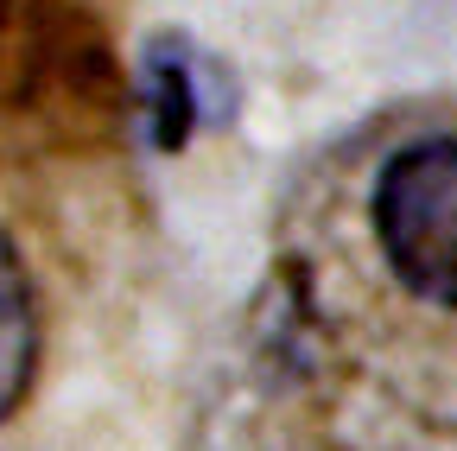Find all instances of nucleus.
Returning a JSON list of instances; mask_svg holds the SVG:
<instances>
[{
    "instance_id": "1",
    "label": "nucleus",
    "mask_w": 457,
    "mask_h": 451,
    "mask_svg": "<svg viewBox=\"0 0 457 451\" xmlns=\"http://www.w3.org/2000/svg\"><path fill=\"white\" fill-rule=\"evenodd\" d=\"M413 312V305H407ZM407 330L330 312L293 261L286 305H267L254 401L228 426L236 451H457V318Z\"/></svg>"
},
{
    "instance_id": "2",
    "label": "nucleus",
    "mask_w": 457,
    "mask_h": 451,
    "mask_svg": "<svg viewBox=\"0 0 457 451\" xmlns=\"http://www.w3.org/2000/svg\"><path fill=\"white\" fill-rule=\"evenodd\" d=\"M375 287L413 312L457 318V128L400 140L362 191Z\"/></svg>"
},
{
    "instance_id": "3",
    "label": "nucleus",
    "mask_w": 457,
    "mask_h": 451,
    "mask_svg": "<svg viewBox=\"0 0 457 451\" xmlns=\"http://www.w3.org/2000/svg\"><path fill=\"white\" fill-rule=\"evenodd\" d=\"M38 356V312H32V280L13 255V242L0 236V420L20 407V394L32 381Z\"/></svg>"
},
{
    "instance_id": "4",
    "label": "nucleus",
    "mask_w": 457,
    "mask_h": 451,
    "mask_svg": "<svg viewBox=\"0 0 457 451\" xmlns=\"http://www.w3.org/2000/svg\"><path fill=\"white\" fill-rule=\"evenodd\" d=\"M146 115H153V140L179 146L197 121V77L185 64V51H159L146 64Z\"/></svg>"
}]
</instances>
